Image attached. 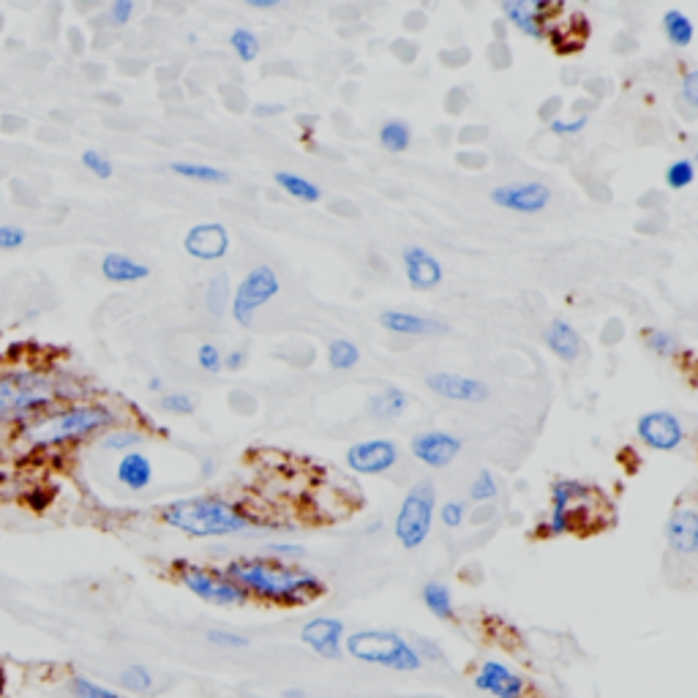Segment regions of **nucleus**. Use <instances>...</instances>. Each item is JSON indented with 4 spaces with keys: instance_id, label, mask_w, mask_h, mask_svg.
Returning <instances> with one entry per match:
<instances>
[{
    "instance_id": "51",
    "label": "nucleus",
    "mask_w": 698,
    "mask_h": 698,
    "mask_svg": "<svg viewBox=\"0 0 698 698\" xmlns=\"http://www.w3.org/2000/svg\"><path fill=\"white\" fill-rule=\"evenodd\" d=\"M489 58H491V66H495V69H508L510 60H513V56H510V50L502 44V41H495V44H491Z\"/></svg>"
},
{
    "instance_id": "60",
    "label": "nucleus",
    "mask_w": 698,
    "mask_h": 698,
    "mask_svg": "<svg viewBox=\"0 0 698 698\" xmlns=\"http://www.w3.org/2000/svg\"><path fill=\"white\" fill-rule=\"evenodd\" d=\"M0 694H3V674H0Z\"/></svg>"
},
{
    "instance_id": "32",
    "label": "nucleus",
    "mask_w": 698,
    "mask_h": 698,
    "mask_svg": "<svg viewBox=\"0 0 698 698\" xmlns=\"http://www.w3.org/2000/svg\"><path fill=\"white\" fill-rule=\"evenodd\" d=\"M360 363V349L349 339H333L328 345V366L333 371H349Z\"/></svg>"
},
{
    "instance_id": "44",
    "label": "nucleus",
    "mask_w": 698,
    "mask_h": 698,
    "mask_svg": "<svg viewBox=\"0 0 698 698\" xmlns=\"http://www.w3.org/2000/svg\"><path fill=\"white\" fill-rule=\"evenodd\" d=\"M28 232L22 227L14 225H0V251H14L20 246H26Z\"/></svg>"
},
{
    "instance_id": "39",
    "label": "nucleus",
    "mask_w": 698,
    "mask_h": 698,
    "mask_svg": "<svg viewBox=\"0 0 698 698\" xmlns=\"http://www.w3.org/2000/svg\"><path fill=\"white\" fill-rule=\"evenodd\" d=\"M142 431H134V429H120V431H110L104 439H101V448L107 450H123V453H129V450H137V445H142Z\"/></svg>"
},
{
    "instance_id": "45",
    "label": "nucleus",
    "mask_w": 698,
    "mask_h": 698,
    "mask_svg": "<svg viewBox=\"0 0 698 698\" xmlns=\"http://www.w3.org/2000/svg\"><path fill=\"white\" fill-rule=\"evenodd\" d=\"M208 641L216 644V647H225V649L249 647V639H246V636L230 634V630H208Z\"/></svg>"
},
{
    "instance_id": "26",
    "label": "nucleus",
    "mask_w": 698,
    "mask_h": 698,
    "mask_svg": "<svg viewBox=\"0 0 698 698\" xmlns=\"http://www.w3.org/2000/svg\"><path fill=\"white\" fill-rule=\"evenodd\" d=\"M420 598H423L426 609L435 614L437 619H442V622H450V619L456 617L453 592H450V589L445 587L442 581L423 584V589H420Z\"/></svg>"
},
{
    "instance_id": "20",
    "label": "nucleus",
    "mask_w": 698,
    "mask_h": 698,
    "mask_svg": "<svg viewBox=\"0 0 698 698\" xmlns=\"http://www.w3.org/2000/svg\"><path fill=\"white\" fill-rule=\"evenodd\" d=\"M666 540H669L671 551L682 554V557H694L698 551V513L696 508L685 505L677 508L666 521Z\"/></svg>"
},
{
    "instance_id": "33",
    "label": "nucleus",
    "mask_w": 698,
    "mask_h": 698,
    "mask_svg": "<svg viewBox=\"0 0 698 698\" xmlns=\"http://www.w3.org/2000/svg\"><path fill=\"white\" fill-rule=\"evenodd\" d=\"M230 44L232 52L240 58V63H255L260 58L262 44H260V36L249 28H235L230 36Z\"/></svg>"
},
{
    "instance_id": "28",
    "label": "nucleus",
    "mask_w": 698,
    "mask_h": 698,
    "mask_svg": "<svg viewBox=\"0 0 698 698\" xmlns=\"http://www.w3.org/2000/svg\"><path fill=\"white\" fill-rule=\"evenodd\" d=\"M379 146H382L388 153H405L412 146V129H409L407 120H385L379 126Z\"/></svg>"
},
{
    "instance_id": "41",
    "label": "nucleus",
    "mask_w": 698,
    "mask_h": 698,
    "mask_svg": "<svg viewBox=\"0 0 698 698\" xmlns=\"http://www.w3.org/2000/svg\"><path fill=\"white\" fill-rule=\"evenodd\" d=\"M197 363H200V369L208 371V375H219V371L225 369V355L219 352V347L202 345L197 349Z\"/></svg>"
},
{
    "instance_id": "3",
    "label": "nucleus",
    "mask_w": 698,
    "mask_h": 698,
    "mask_svg": "<svg viewBox=\"0 0 698 698\" xmlns=\"http://www.w3.org/2000/svg\"><path fill=\"white\" fill-rule=\"evenodd\" d=\"M116 423V412L104 405H74L69 409H60L56 415L36 420L26 429V437L33 445H63L74 439H86L90 435L107 431Z\"/></svg>"
},
{
    "instance_id": "35",
    "label": "nucleus",
    "mask_w": 698,
    "mask_h": 698,
    "mask_svg": "<svg viewBox=\"0 0 698 698\" xmlns=\"http://www.w3.org/2000/svg\"><path fill=\"white\" fill-rule=\"evenodd\" d=\"M696 180V164L690 159H677L666 167V186L674 191H682L694 186Z\"/></svg>"
},
{
    "instance_id": "15",
    "label": "nucleus",
    "mask_w": 698,
    "mask_h": 698,
    "mask_svg": "<svg viewBox=\"0 0 698 698\" xmlns=\"http://www.w3.org/2000/svg\"><path fill=\"white\" fill-rule=\"evenodd\" d=\"M409 450L423 467L445 469L453 465L456 456L461 453V439L448 435V431H423V435L412 437Z\"/></svg>"
},
{
    "instance_id": "13",
    "label": "nucleus",
    "mask_w": 698,
    "mask_h": 698,
    "mask_svg": "<svg viewBox=\"0 0 698 698\" xmlns=\"http://www.w3.org/2000/svg\"><path fill=\"white\" fill-rule=\"evenodd\" d=\"M426 388L439 399L459 401V405H480L489 399V385L475 377L456 375V371H431L426 377Z\"/></svg>"
},
{
    "instance_id": "56",
    "label": "nucleus",
    "mask_w": 698,
    "mask_h": 698,
    "mask_svg": "<svg viewBox=\"0 0 698 698\" xmlns=\"http://www.w3.org/2000/svg\"><path fill=\"white\" fill-rule=\"evenodd\" d=\"M459 140H461V142L486 140V129H483V126H480V129H478V126H467V129L459 134Z\"/></svg>"
},
{
    "instance_id": "58",
    "label": "nucleus",
    "mask_w": 698,
    "mask_h": 698,
    "mask_svg": "<svg viewBox=\"0 0 698 698\" xmlns=\"http://www.w3.org/2000/svg\"><path fill=\"white\" fill-rule=\"evenodd\" d=\"M491 513H495V508H483V510H480V508H478V510H475V513H472V524H480V521H486V519H489V516H491Z\"/></svg>"
},
{
    "instance_id": "54",
    "label": "nucleus",
    "mask_w": 698,
    "mask_h": 698,
    "mask_svg": "<svg viewBox=\"0 0 698 698\" xmlns=\"http://www.w3.org/2000/svg\"><path fill=\"white\" fill-rule=\"evenodd\" d=\"M270 551L281 554V557H303V549L295 544H270Z\"/></svg>"
},
{
    "instance_id": "14",
    "label": "nucleus",
    "mask_w": 698,
    "mask_h": 698,
    "mask_svg": "<svg viewBox=\"0 0 698 698\" xmlns=\"http://www.w3.org/2000/svg\"><path fill=\"white\" fill-rule=\"evenodd\" d=\"M589 486L581 480H557L551 486V516L549 535H565L574 527L576 513L581 510V497L587 495Z\"/></svg>"
},
{
    "instance_id": "1",
    "label": "nucleus",
    "mask_w": 698,
    "mask_h": 698,
    "mask_svg": "<svg viewBox=\"0 0 698 698\" xmlns=\"http://www.w3.org/2000/svg\"><path fill=\"white\" fill-rule=\"evenodd\" d=\"M227 579H232L246 595L276 606H309L325 595V584L311 570L285 562V559L243 557L232 559L225 568Z\"/></svg>"
},
{
    "instance_id": "53",
    "label": "nucleus",
    "mask_w": 698,
    "mask_h": 698,
    "mask_svg": "<svg viewBox=\"0 0 698 698\" xmlns=\"http://www.w3.org/2000/svg\"><path fill=\"white\" fill-rule=\"evenodd\" d=\"M559 107H562V99L559 96H551L549 101H544V107H540V120H554V116L559 112Z\"/></svg>"
},
{
    "instance_id": "24",
    "label": "nucleus",
    "mask_w": 698,
    "mask_h": 698,
    "mask_svg": "<svg viewBox=\"0 0 698 698\" xmlns=\"http://www.w3.org/2000/svg\"><path fill=\"white\" fill-rule=\"evenodd\" d=\"M544 341L559 360H565V363H574V360L581 355L579 333H576L574 325L565 320H554L549 328H546Z\"/></svg>"
},
{
    "instance_id": "42",
    "label": "nucleus",
    "mask_w": 698,
    "mask_h": 698,
    "mask_svg": "<svg viewBox=\"0 0 698 698\" xmlns=\"http://www.w3.org/2000/svg\"><path fill=\"white\" fill-rule=\"evenodd\" d=\"M195 399L189 393H164L161 396V409L172 415H191L195 412Z\"/></svg>"
},
{
    "instance_id": "47",
    "label": "nucleus",
    "mask_w": 698,
    "mask_h": 698,
    "mask_svg": "<svg viewBox=\"0 0 698 698\" xmlns=\"http://www.w3.org/2000/svg\"><path fill=\"white\" fill-rule=\"evenodd\" d=\"M587 116H579L574 120H551V131L559 137H574L579 134V131H584V126H587Z\"/></svg>"
},
{
    "instance_id": "9",
    "label": "nucleus",
    "mask_w": 698,
    "mask_h": 698,
    "mask_svg": "<svg viewBox=\"0 0 698 698\" xmlns=\"http://www.w3.org/2000/svg\"><path fill=\"white\" fill-rule=\"evenodd\" d=\"M489 200L497 208L510 210V213L538 216L551 205V189L540 180H519V183H505L491 189Z\"/></svg>"
},
{
    "instance_id": "16",
    "label": "nucleus",
    "mask_w": 698,
    "mask_h": 698,
    "mask_svg": "<svg viewBox=\"0 0 698 698\" xmlns=\"http://www.w3.org/2000/svg\"><path fill=\"white\" fill-rule=\"evenodd\" d=\"M300 639L320 658L339 660L345 655V622L333 617H317L303 625Z\"/></svg>"
},
{
    "instance_id": "17",
    "label": "nucleus",
    "mask_w": 698,
    "mask_h": 698,
    "mask_svg": "<svg viewBox=\"0 0 698 698\" xmlns=\"http://www.w3.org/2000/svg\"><path fill=\"white\" fill-rule=\"evenodd\" d=\"M401 262H405V276L412 290L429 292L442 285V262L429 249H423V246H407L401 251Z\"/></svg>"
},
{
    "instance_id": "10",
    "label": "nucleus",
    "mask_w": 698,
    "mask_h": 698,
    "mask_svg": "<svg viewBox=\"0 0 698 698\" xmlns=\"http://www.w3.org/2000/svg\"><path fill=\"white\" fill-rule=\"evenodd\" d=\"M636 437L652 450L669 453V450H677L688 435H685V426L677 415L669 409H655V412H644L636 420Z\"/></svg>"
},
{
    "instance_id": "11",
    "label": "nucleus",
    "mask_w": 698,
    "mask_h": 698,
    "mask_svg": "<svg viewBox=\"0 0 698 698\" xmlns=\"http://www.w3.org/2000/svg\"><path fill=\"white\" fill-rule=\"evenodd\" d=\"M399 461V445L393 439H363L347 450V465L358 475H382Z\"/></svg>"
},
{
    "instance_id": "31",
    "label": "nucleus",
    "mask_w": 698,
    "mask_h": 698,
    "mask_svg": "<svg viewBox=\"0 0 698 698\" xmlns=\"http://www.w3.org/2000/svg\"><path fill=\"white\" fill-rule=\"evenodd\" d=\"M230 300H232V287H230V276L219 273L210 279L208 295H205V303H208V311L213 317H221L225 311H230Z\"/></svg>"
},
{
    "instance_id": "40",
    "label": "nucleus",
    "mask_w": 698,
    "mask_h": 698,
    "mask_svg": "<svg viewBox=\"0 0 698 698\" xmlns=\"http://www.w3.org/2000/svg\"><path fill=\"white\" fill-rule=\"evenodd\" d=\"M82 167H86L90 174H96V178H101V180L112 178V172H116L112 161L107 159L104 153H99V150H86V153H82Z\"/></svg>"
},
{
    "instance_id": "59",
    "label": "nucleus",
    "mask_w": 698,
    "mask_h": 698,
    "mask_svg": "<svg viewBox=\"0 0 698 698\" xmlns=\"http://www.w3.org/2000/svg\"><path fill=\"white\" fill-rule=\"evenodd\" d=\"M150 390H161V379L159 377L150 379Z\"/></svg>"
},
{
    "instance_id": "46",
    "label": "nucleus",
    "mask_w": 698,
    "mask_h": 698,
    "mask_svg": "<svg viewBox=\"0 0 698 698\" xmlns=\"http://www.w3.org/2000/svg\"><path fill=\"white\" fill-rule=\"evenodd\" d=\"M131 14H134V3L131 0H116V3H110V11H107V17H110V22L116 28H123L131 20Z\"/></svg>"
},
{
    "instance_id": "36",
    "label": "nucleus",
    "mask_w": 698,
    "mask_h": 698,
    "mask_svg": "<svg viewBox=\"0 0 698 698\" xmlns=\"http://www.w3.org/2000/svg\"><path fill=\"white\" fill-rule=\"evenodd\" d=\"M69 690H71V698H126V696H120L118 690L104 688V685L93 682V679H88V677H71Z\"/></svg>"
},
{
    "instance_id": "2",
    "label": "nucleus",
    "mask_w": 698,
    "mask_h": 698,
    "mask_svg": "<svg viewBox=\"0 0 698 698\" xmlns=\"http://www.w3.org/2000/svg\"><path fill=\"white\" fill-rule=\"evenodd\" d=\"M161 521L191 538H227L255 527V519L240 505L216 495L180 497L161 508Z\"/></svg>"
},
{
    "instance_id": "4",
    "label": "nucleus",
    "mask_w": 698,
    "mask_h": 698,
    "mask_svg": "<svg viewBox=\"0 0 698 698\" xmlns=\"http://www.w3.org/2000/svg\"><path fill=\"white\" fill-rule=\"evenodd\" d=\"M58 396V385L52 377L28 369L6 371L0 375V423L30 420L56 405Z\"/></svg>"
},
{
    "instance_id": "48",
    "label": "nucleus",
    "mask_w": 698,
    "mask_h": 698,
    "mask_svg": "<svg viewBox=\"0 0 698 698\" xmlns=\"http://www.w3.org/2000/svg\"><path fill=\"white\" fill-rule=\"evenodd\" d=\"M679 99L688 101V107L694 110L698 104V71L690 69L682 80V90H679Z\"/></svg>"
},
{
    "instance_id": "37",
    "label": "nucleus",
    "mask_w": 698,
    "mask_h": 698,
    "mask_svg": "<svg viewBox=\"0 0 698 698\" xmlns=\"http://www.w3.org/2000/svg\"><path fill=\"white\" fill-rule=\"evenodd\" d=\"M647 347L660 358H674L679 352V336L674 330H649Z\"/></svg>"
},
{
    "instance_id": "49",
    "label": "nucleus",
    "mask_w": 698,
    "mask_h": 698,
    "mask_svg": "<svg viewBox=\"0 0 698 698\" xmlns=\"http://www.w3.org/2000/svg\"><path fill=\"white\" fill-rule=\"evenodd\" d=\"M469 104V96L465 88H450L448 99H445V110L450 112V116H459V112H465Z\"/></svg>"
},
{
    "instance_id": "27",
    "label": "nucleus",
    "mask_w": 698,
    "mask_h": 698,
    "mask_svg": "<svg viewBox=\"0 0 698 698\" xmlns=\"http://www.w3.org/2000/svg\"><path fill=\"white\" fill-rule=\"evenodd\" d=\"M273 180H276V186H279V189L285 191V195L295 197V200H300V202H320L322 200L320 186L311 183V180H306L303 174L276 172Z\"/></svg>"
},
{
    "instance_id": "57",
    "label": "nucleus",
    "mask_w": 698,
    "mask_h": 698,
    "mask_svg": "<svg viewBox=\"0 0 698 698\" xmlns=\"http://www.w3.org/2000/svg\"><path fill=\"white\" fill-rule=\"evenodd\" d=\"M279 0H249V9H276Z\"/></svg>"
},
{
    "instance_id": "55",
    "label": "nucleus",
    "mask_w": 698,
    "mask_h": 698,
    "mask_svg": "<svg viewBox=\"0 0 698 698\" xmlns=\"http://www.w3.org/2000/svg\"><path fill=\"white\" fill-rule=\"evenodd\" d=\"M285 112V104H257L255 107V116L257 118H273Z\"/></svg>"
},
{
    "instance_id": "25",
    "label": "nucleus",
    "mask_w": 698,
    "mask_h": 698,
    "mask_svg": "<svg viewBox=\"0 0 698 698\" xmlns=\"http://www.w3.org/2000/svg\"><path fill=\"white\" fill-rule=\"evenodd\" d=\"M409 396L401 388H385L379 390L366 405V412L375 420H396L407 412Z\"/></svg>"
},
{
    "instance_id": "6",
    "label": "nucleus",
    "mask_w": 698,
    "mask_h": 698,
    "mask_svg": "<svg viewBox=\"0 0 698 698\" xmlns=\"http://www.w3.org/2000/svg\"><path fill=\"white\" fill-rule=\"evenodd\" d=\"M435 508H437V489L429 480H420L412 489L407 491L405 502H401L399 516L393 521L396 540H399L405 549H418L426 544V538L431 535V521H435Z\"/></svg>"
},
{
    "instance_id": "23",
    "label": "nucleus",
    "mask_w": 698,
    "mask_h": 698,
    "mask_svg": "<svg viewBox=\"0 0 698 698\" xmlns=\"http://www.w3.org/2000/svg\"><path fill=\"white\" fill-rule=\"evenodd\" d=\"M116 478L120 480V486H126L129 491H142L148 489L150 480H153V465H150L148 456L140 453V450H129V453L120 456Z\"/></svg>"
},
{
    "instance_id": "43",
    "label": "nucleus",
    "mask_w": 698,
    "mask_h": 698,
    "mask_svg": "<svg viewBox=\"0 0 698 698\" xmlns=\"http://www.w3.org/2000/svg\"><path fill=\"white\" fill-rule=\"evenodd\" d=\"M465 516H467V505L456 502V499H450V502H445L442 508H439V521H442L448 529L461 527V524H465Z\"/></svg>"
},
{
    "instance_id": "30",
    "label": "nucleus",
    "mask_w": 698,
    "mask_h": 698,
    "mask_svg": "<svg viewBox=\"0 0 698 698\" xmlns=\"http://www.w3.org/2000/svg\"><path fill=\"white\" fill-rule=\"evenodd\" d=\"M664 33L666 39H669V44L674 47H690L694 44V22H690V17L685 14V11L679 9H669L664 14Z\"/></svg>"
},
{
    "instance_id": "7",
    "label": "nucleus",
    "mask_w": 698,
    "mask_h": 698,
    "mask_svg": "<svg viewBox=\"0 0 698 698\" xmlns=\"http://www.w3.org/2000/svg\"><path fill=\"white\" fill-rule=\"evenodd\" d=\"M281 292V281L279 273L273 270V265H257L249 273L240 279V285L232 290L230 300V315L235 317V322L240 328H251L255 322V315L262 309L265 303L276 298Z\"/></svg>"
},
{
    "instance_id": "34",
    "label": "nucleus",
    "mask_w": 698,
    "mask_h": 698,
    "mask_svg": "<svg viewBox=\"0 0 698 698\" xmlns=\"http://www.w3.org/2000/svg\"><path fill=\"white\" fill-rule=\"evenodd\" d=\"M118 685L123 690H129V694H148V690L153 688V674L140 664L126 666V669L118 674Z\"/></svg>"
},
{
    "instance_id": "29",
    "label": "nucleus",
    "mask_w": 698,
    "mask_h": 698,
    "mask_svg": "<svg viewBox=\"0 0 698 698\" xmlns=\"http://www.w3.org/2000/svg\"><path fill=\"white\" fill-rule=\"evenodd\" d=\"M170 170L186 180H197V183H213V186L230 183V174H227L225 170L210 167V164H197V161H172Z\"/></svg>"
},
{
    "instance_id": "22",
    "label": "nucleus",
    "mask_w": 698,
    "mask_h": 698,
    "mask_svg": "<svg viewBox=\"0 0 698 698\" xmlns=\"http://www.w3.org/2000/svg\"><path fill=\"white\" fill-rule=\"evenodd\" d=\"M101 276H104L110 285H137V281H146L150 276V268L146 262H137L134 257L120 255V251H110L101 260Z\"/></svg>"
},
{
    "instance_id": "38",
    "label": "nucleus",
    "mask_w": 698,
    "mask_h": 698,
    "mask_svg": "<svg viewBox=\"0 0 698 698\" xmlns=\"http://www.w3.org/2000/svg\"><path fill=\"white\" fill-rule=\"evenodd\" d=\"M497 495H499V486H497L495 475H491L489 469H480V472L475 475L472 486H469V499L483 505L486 499H495Z\"/></svg>"
},
{
    "instance_id": "18",
    "label": "nucleus",
    "mask_w": 698,
    "mask_h": 698,
    "mask_svg": "<svg viewBox=\"0 0 698 698\" xmlns=\"http://www.w3.org/2000/svg\"><path fill=\"white\" fill-rule=\"evenodd\" d=\"M475 688L480 694H489L495 698H524L527 696V682H524L521 674L508 669L499 660H486L475 674Z\"/></svg>"
},
{
    "instance_id": "5",
    "label": "nucleus",
    "mask_w": 698,
    "mask_h": 698,
    "mask_svg": "<svg viewBox=\"0 0 698 698\" xmlns=\"http://www.w3.org/2000/svg\"><path fill=\"white\" fill-rule=\"evenodd\" d=\"M349 658L390 671H418L423 666L418 647H412L396 630H355L345 639Z\"/></svg>"
},
{
    "instance_id": "52",
    "label": "nucleus",
    "mask_w": 698,
    "mask_h": 698,
    "mask_svg": "<svg viewBox=\"0 0 698 698\" xmlns=\"http://www.w3.org/2000/svg\"><path fill=\"white\" fill-rule=\"evenodd\" d=\"M246 366V352L243 349H232L230 355L225 358V369L227 371H240Z\"/></svg>"
},
{
    "instance_id": "21",
    "label": "nucleus",
    "mask_w": 698,
    "mask_h": 698,
    "mask_svg": "<svg viewBox=\"0 0 698 698\" xmlns=\"http://www.w3.org/2000/svg\"><path fill=\"white\" fill-rule=\"evenodd\" d=\"M546 11L549 6L535 3V0H508L502 3V14L508 17V22H513L529 39H546Z\"/></svg>"
},
{
    "instance_id": "12",
    "label": "nucleus",
    "mask_w": 698,
    "mask_h": 698,
    "mask_svg": "<svg viewBox=\"0 0 698 698\" xmlns=\"http://www.w3.org/2000/svg\"><path fill=\"white\" fill-rule=\"evenodd\" d=\"M230 230L221 221H200V225L189 227L183 238L186 255L200 262L221 260L230 251Z\"/></svg>"
},
{
    "instance_id": "8",
    "label": "nucleus",
    "mask_w": 698,
    "mask_h": 698,
    "mask_svg": "<svg viewBox=\"0 0 698 698\" xmlns=\"http://www.w3.org/2000/svg\"><path fill=\"white\" fill-rule=\"evenodd\" d=\"M178 581L189 589L191 595L205 600L210 606H243L249 595L238 587L232 579H227L225 570H210L195 562H178Z\"/></svg>"
},
{
    "instance_id": "50",
    "label": "nucleus",
    "mask_w": 698,
    "mask_h": 698,
    "mask_svg": "<svg viewBox=\"0 0 698 698\" xmlns=\"http://www.w3.org/2000/svg\"><path fill=\"white\" fill-rule=\"evenodd\" d=\"M439 60H442L445 66H448V69H461V66H467L469 60H472V52L467 50V47H456V50H445L442 56H439Z\"/></svg>"
},
{
    "instance_id": "19",
    "label": "nucleus",
    "mask_w": 698,
    "mask_h": 698,
    "mask_svg": "<svg viewBox=\"0 0 698 698\" xmlns=\"http://www.w3.org/2000/svg\"><path fill=\"white\" fill-rule=\"evenodd\" d=\"M379 325L385 330L396 336H407V339H423V336H442L448 333V325L431 320V317L423 315H412V311H382L379 315Z\"/></svg>"
}]
</instances>
